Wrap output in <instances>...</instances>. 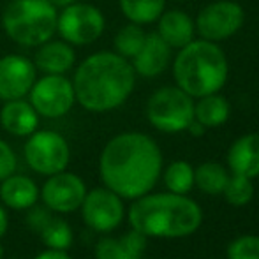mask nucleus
Returning <instances> with one entry per match:
<instances>
[{
    "label": "nucleus",
    "instance_id": "obj_30",
    "mask_svg": "<svg viewBox=\"0 0 259 259\" xmlns=\"http://www.w3.org/2000/svg\"><path fill=\"white\" fill-rule=\"evenodd\" d=\"M28 210H30V211H28V215H27V224L30 226L32 229H35L37 233L41 231V229L45 228L46 222L53 217V215L50 213L52 210H50L48 206H45V205H42V206H35L34 205V206L28 208Z\"/></svg>",
    "mask_w": 259,
    "mask_h": 259
},
{
    "label": "nucleus",
    "instance_id": "obj_29",
    "mask_svg": "<svg viewBox=\"0 0 259 259\" xmlns=\"http://www.w3.org/2000/svg\"><path fill=\"white\" fill-rule=\"evenodd\" d=\"M16 171V154L9 143L0 140V182Z\"/></svg>",
    "mask_w": 259,
    "mask_h": 259
},
{
    "label": "nucleus",
    "instance_id": "obj_34",
    "mask_svg": "<svg viewBox=\"0 0 259 259\" xmlns=\"http://www.w3.org/2000/svg\"><path fill=\"white\" fill-rule=\"evenodd\" d=\"M50 2H52V4H53V6H55V7H57V9H58V7H60V9H62V7L69 6V4L76 2V0H50Z\"/></svg>",
    "mask_w": 259,
    "mask_h": 259
},
{
    "label": "nucleus",
    "instance_id": "obj_28",
    "mask_svg": "<svg viewBox=\"0 0 259 259\" xmlns=\"http://www.w3.org/2000/svg\"><path fill=\"white\" fill-rule=\"evenodd\" d=\"M229 259H259V236H240L228 247Z\"/></svg>",
    "mask_w": 259,
    "mask_h": 259
},
{
    "label": "nucleus",
    "instance_id": "obj_33",
    "mask_svg": "<svg viewBox=\"0 0 259 259\" xmlns=\"http://www.w3.org/2000/svg\"><path fill=\"white\" fill-rule=\"evenodd\" d=\"M7 226H9V221H7V211L4 210L2 205H0V238L7 233Z\"/></svg>",
    "mask_w": 259,
    "mask_h": 259
},
{
    "label": "nucleus",
    "instance_id": "obj_31",
    "mask_svg": "<svg viewBox=\"0 0 259 259\" xmlns=\"http://www.w3.org/2000/svg\"><path fill=\"white\" fill-rule=\"evenodd\" d=\"M34 259H72L67 254V250H55V249H48L45 252L37 254Z\"/></svg>",
    "mask_w": 259,
    "mask_h": 259
},
{
    "label": "nucleus",
    "instance_id": "obj_14",
    "mask_svg": "<svg viewBox=\"0 0 259 259\" xmlns=\"http://www.w3.org/2000/svg\"><path fill=\"white\" fill-rule=\"evenodd\" d=\"M171 62V48L164 42L157 32L147 34L143 46L133 58V67L136 76L141 78H157L167 69Z\"/></svg>",
    "mask_w": 259,
    "mask_h": 259
},
{
    "label": "nucleus",
    "instance_id": "obj_24",
    "mask_svg": "<svg viewBox=\"0 0 259 259\" xmlns=\"http://www.w3.org/2000/svg\"><path fill=\"white\" fill-rule=\"evenodd\" d=\"M229 175L217 162H205L194 171V184L206 194H221L226 187Z\"/></svg>",
    "mask_w": 259,
    "mask_h": 259
},
{
    "label": "nucleus",
    "instance_id": "obj_27",
    "mask_svg": "<svg viewBox=\"0 0 259 259\" xmlns=\"http://www.w3.org/2000/svg\"><path fill=\"white\" fill-rule=\"evenodd\" d=\"M222 192H224L228 203H231L233 206H243L252 199L254 185L250 178L233 173V177H229L228 182H226V187Z\"/></svg>",
    "mask_w": 259,
    "mask_h": 259
},
{
    "label": "nucleus",
    "instance_id": "obj_1",
    "mask_svg": "<svg viewBox=\"0 0 259 259\" xmlns=\"http://www.w3.org/2000/svg\"><path fill=\"white\" fill-rule=\"evenodd\" d=\"M162 169L159 145L143 133H122L106 143L99 159L104 185L123 199L148 194Z\"/></svg>",
    "mask_w": 259,
    "mask_h": 259
},
{
    "label": "nucleus",
    "instance_id": "obj_20",
    "mask_svg": "<svg viewBox=\"0 0 259 259\" xmlns=\"http://www.w3.org/2000/svg\"><path fill=\"white\" fill-rule=\"evenodd\" d=\"M0 199L13 210H28L39 199V189L34 180L23 175H11L0 182Z\"/></svg>",
    "mask_w": 259,
    "mask_h": 259
},
{
    "label": "nucleus",
    "instance_id": "obj_4",
    "mask_svg": "<svg viewBox=\"0 0 259 259\" xmlns=\"http://www.w3.org/2000/svg\"><path fill=\"white\" fill-rule=\"evenodd\" d=\"M229 74L226 53L211 41H192L182 50L173 60V78L192 99L221 92Z\"/></svg>",
    "mask_w": 259,
    "mask_h": 259
},
{
    "label": "nucleus",
    "instance_id": "obj_11",
    "mask_svg": "<svg viewBox=\"0 0 259 259\" xmlns=\"http://www.w3.org/2000/svg\"><path fill=\"white\" fill-rule=\"evenodd\" d=\"M81 217L90 229L97 233H109L118 228L123 219V203L118 194L108 187H97L87 192L81 203Z\"/></svg>",
    "mask_w": 259,
    "mask_h": 259
},
{
    "label": "nucleus",
    "instance_id": "obj_23",
    "mask_svg": "<svg viewBox=\"0 0 259 259\" xmlns=\"http://www.w3.org/2000/svg\"><path fill=\"white\" fill-rule=\"evenodd\" d=\"M145 39H147V34L141 28V25L131 23L122 27L118 32H116L115 39H113V46H115V53H118L120 57L127 58V60H133L138 55V52L143 46Z\"/></svg>",
    "mask_w": 259,
    "mask_h": 259
},
{
    "label": "nucleus",
    "instance_id": "obj_17",
    "mask_svg": "<svg viewBox=\"0 0 259 259\" xmlns=\"http://www.w3.org/2000/svg\"><path fill=\"white\" fill-rule=\"evenodd\" d=\"M0 123L13 136H30L37 131L39 115L34 106L25 99L6 101L0 109Z\"/></svg>",
    "mask_w": 259,
    "mask_h": 259
},
{
    "label": "nucleus",
    "instance_id": "obj_8",
    "mask_svg": "<svg viewBox=\"0 0 259 259\" xmlns=\"http://www.w3.org/2000/svg\"><path fill=\"white\" fill-rule=\"evenodd\" d=\"M25 160L39 175L52 177L65 171L71 160V148L62 134L55 131H35L23 148Z\"/></svg>",
    "mask_w": 259,
    "mask_h": 259
},
{
    "label": "nucleus",
    "instance_id": "obj_3",
    "mask_svg": "<svg viewBox=\"0 0 259 259\" xmlns=\"http://www.w3.org/2000/svg\"><path fill=\"white\" fill-rule=\"evenodd\" d=\"M201 208L184 194H145L129 210L133 229L152 238H182L201 226Z\"/></svg>",
    "mask_w": 259,
    "mask_h": 259
},
{
    "label": "nucleus",
    "instance_id": "obj_22",
    "mask_svg": "<svg viewBox=\"0 0 259 259\" xmlns=\"http://www.w3.org/2000/svg\"><path fill=\"white\" fill-rule=\"evenodd\" d=\"M166 0H120L122 14L136 25H150L160 18Z\"/></svg>",
    "mask_w": 259,
    "mask_h": 259
},
{
    "label": "nucleus",
    "instance_id": "obj_37",
    "mask_svg": "<svg viewBox=\"0 0 259 259\" xmlns=\"http://www.w3.org/2000/svg\"><path fill=\"white\" fill-rule=\"evenodd\" d=\"M11 259H14V257H11Z\"/></svg>",
    "mask_w": 259,
    "mask_h": 259
},
{
    "label": "nucleus",
    "instance_id": "obj_21",
    "mask_svg": "<svg viewBox=\"0 0 259 259\" xmlns=\"http://www.w3.org/2000/svg\"><path fill=\"white\" fill-rule=\"evenodd\" d=\"M231 115V106L228 99L217 94L199 97V101L194 104V118L201 122L206 127H219L228 122Z\"/></svg>",
    "mask_w": 259,
    "mask_h": 259
},
{
    "label": "nucleus",
    "instance_id": "obj_13",
    "mask_svg": "<svg viewBox=\"0 0 259 259\" xmlns=\"http://www.w3.org/2000/svg\"><path fill=\"white\" fill-rule=\"evenodd\" d=\"M37 79V69L30 58L11 53L0 58V101L25 99Z\"/></svg>",
    "mask_w": 259,
    "mask_h": 259
},
{
    "label": "nucleus",
    "instance_id": "obj_5",
    "mask_svg": "<svg viewBox=\"0 0 259 259\" xmlns=\"http://www.w3.org/2000/svg\"><path fill=\"white\" fill-rule=\"evenodd\" d=\"M58 9L50 0H11L2 13L7 37L20 46L37 48L53 39Z\"/></svg>",
    "mask_w": 259,
    "mask_h": 259
},
{
    "label": "nucleus",
    "instance_id": "obj_19",
    "mask_svg": "<svg viewBox=\"0 0 259 259\" xmlns=\"http://www.w3.org/2000/svg\"><path fill=\"white\" fill-rule=\"evenodd\" d=\"M145 247L147 236L133 229L120 238L101 240L96 247V259H141Z\"/></svg>",
    "mask_w": 259,
    "mask_h": 259
},
{
    "label": "nucleus",
    "instance_id": "obj_7",
    "mask_svg": "<svg viewBox=\"0 0 259 259\" xmlns=\"http://www.w3.org/2000/svg\"><path fill=\"white\" fill-rule=\"evenodd\" d=\"M106 27L104 14L99 7L87 2H72L62 7L57 20V32L62 41L71 46H87L103 35Z\"/></svg>",
    "mask_w": 259,
    "mask_h": 259
},
{
    "label": "nucleus",
    "instance_id": "obj_18",
    "mask_svg": "<svg viewBox=\"0 0 259 259\" xmlns=\"http://www.w3.org/2000/svg\"><path fill=\"white\" fill-rule=\"evenodd\" d=\"M229 167L235 175L254 178L259 175V134H245L228 152Z\"/></svg>",
    "mask_w": 259,
    "mask_h": 259
},
{
    "label": "nucleus",
    "instance_id": "obj_15",
    "mask_svg": "<svg viewBox=\"0 0 259 259\" xmlns=\"http://www.w3.org/2000/svg\"><path fill=\"white\" fill-rule=\"evenodd\" d=\"M157 34L171 50H182L194 41L196 25L185 11H166L157 20Z\"/></svg>",
    "mask_w": 259,
    "mask_h": 259
},
{
    "label": "nucleus",
    "instance_id": "obj_25",
    "mask_svg": "<svg viewBox=\"0 0 259 259\" xmlns=\"http://www.w3.org/2000/svg\"><path fill=\"white\" fill-rule=\"evenodd\" d=\"M41 240L48 249L67 250L72 243V229L64 219L52 217L45 224V228L39 231Z\"/></svg>",
    "mask_w": 259,
    "mask_h": 259
},
{
    "label": "nucleus",
    "instance_id": "obj_2",
    "mask_svg": "<svg viewBox=\"0 0 259 259\" xmlns=\"http://www.w3.org/2000/svg\"><path fill=\"white\" fill-rule=\"evenodd\" d=\"M134 85L133 64L115 52L92 53L76 67L72 78L76 103L92 113H106L122 106Z\"/></svg>",
    "mask_w": 259,
    "mask_h": 259
},
{
    "label": "nucleus",
    "instance_id": "obj_16",
    "mask_svg": "<svg viewBox=\"0 0 259 259\" xmlns=\"http://www.w3.org/2000/svg\"><path fill=\"white\" fill-rule=\"evenodd\" d=\"M76 64V53L69 42L65 41H50L37 46L34 55V65L37 71L45 74H65Z\"/></svg>",
    "mask_w": 259,
    "mask_h": 259
},
{
    "label": "nucleus",
    "instance_id": "obj_32",
    "mask_svg": "<svg viewBox=\"0 0 259 259\" xmlns=\"http://www.w3.org/2000/svg\"><path fill=\"white\" fill-rule=\"evenodd\" d=\"M185 131H189V133H191L192 136H198V138H199V136H203V134H205L206 127L203 125L201 122H198V120L194 118L191 123H189V127H187V129H185Z\"/></svg>",
    "mask_w": 259,
    "mask_h": 259
},
{
    "label": "nucleus",
    "instance_id": "obj_10",
    "mask_svg": "<svg viewBox=\"0 0 259 259\" xmlns=\"http://www.w3.org/2000/svg\"><path fill=\"white\" fill-rule=\"evenodd\" d=\"M245 23V11L231 0H217L199 11L196 18V32L201 39L219 42L229 39Z\"/></svg>",
    "mask_w": 259,
    "mask_h": 259
},
{
    "label": "nucleus",
    "instance_id": "obj_36",
    "mask_svg": "<svg viewBox=\"0 0 259 259\" xmlns=\"http://www.w3.org/2000/svg\"><path fill=\"white\" fill-rule=\"evenodd\" d=\"M177 2H185V0H177Z\"/></svg>",
    "mask_w": 259,
    "mask_h": 259
},
{
    "label": "nucleus",
    "instance_id": "obj_35",
    "mask_svg": "<svg viewBox=\"0 0 259 259\" xmlns=\"http://www.w3.org/2000/svg\"><path fill=\"white\" fill-rule=\"evenodd\" d=\"M0 259H4V247H2V243H0Z\"/></svg>",
    "mask_w": 259,
    "mask_h": 259
},
{
    "label": "nucleus",
    "instance_id": "obj_6",
    "mask_svg": "<svg viewBox=\"0 0 259 259\" xmlns=\"http://www.w3.org/2000/svg\"><path fill=\"white\" fill-rule=\"evenodd\" d=\"M147 116L162 133H182L194 120V103L180 87H162L148 99Z\"/></svg>",
    "mask_w": 259,
    "mask_h": 259
},
{
    "label": "nucleus",
    "instance_id": "obj_12",
    "mask_svg": "<svg viewBox=\"0 0 259 259\" xmlns=\"http://www.w3.org/2000/svg\"><path fill=\"white\" fill-rule=\"evenodd\" d=\"M45 206L58 213H71L81 206L87 196L85 182L74 173L60 171L52 175L39 191Z\"/></svg>",
    "mask_w": 259,
    "mask_h": 259
},
{
    "label": "nucleus",
    "instance_id": "obj_9",
    "mask_svg": "<svg viewBox=\"0 0 259 259\" xmlns=\"http://www.w3.org/2000/svg\"><path fill=\"white\" fill-rule=\"evenodd\" d=\"M28 96V103L45 118H60L76 104L74 87L65 74H45L35 79Z\"/></svg>",
    "mask_w": 259,
    "mask_h": 259
},
{
    "label": "nucleus",
    "instance_id": "obj_26",
    "mask_svg": "<svg viewBox=\"0 0 259 259\" xmlns=\"http://www.w3.org/2000/svg\"><path fill=\"white\" fill-rule=\"evenodd\" d=\"M164 184L175 194H187L194 185V169L185 160H175L164 173Z\"/></svg>",
    "mask_w": 259,
    "mask_h": 259
}]
</instances>
